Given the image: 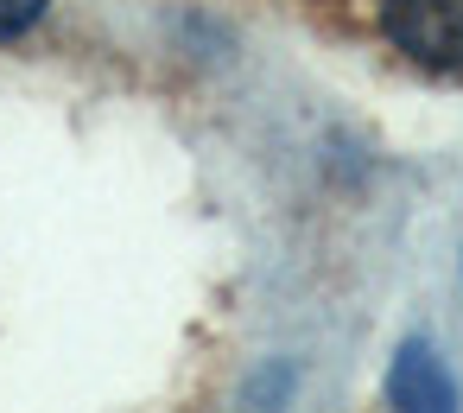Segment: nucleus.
Returning a JSON list of instances; mask_svg holds the SVG:
<instances>
[{
	"label": "nucleus",
	"mask_w": 463,
	"mask_h": 413,
	"mask_svg": "<svg viewBox=\"0 0 463 413\" xmlns=\"http://www.w3.org/2000/svg\"><path fill=\"white\" fill-rule=\"evenodd\" d=\"M387 400L400 413H457V381L431 343H406L387 375Z\"/></svg>",
	"instance_id": "2"
},
{
	"label": "nucleus",
	"mask_w": 463,
	"mask_h": 413,
	"mask_svg": "<svg viewBox=\"0 0 463 413\" xmlns=\"http://www.w3.org/2000/svg\"><path fill=\"white\" fill-rule=\"evenodd\" d=\"M39 14H45V0H0V39L26 33V26H33Z\"/></svg>",
	"instance_id": "3"
},
{
	"label": "nucleus",
	"mask_w": 463,
	"mask_h": 413,
	"mask_svg": "<svg viewBox=\"0 0 463 413\" xmlns=\"http://www.w3.org/2000/svg\"><path fill=\"white\" fill-rule=\"evenodd\" d=\"M387 33L406 58L463 71V0H387Z\"/></svg>",
	"instance_id": "1"
}]
</instances>
